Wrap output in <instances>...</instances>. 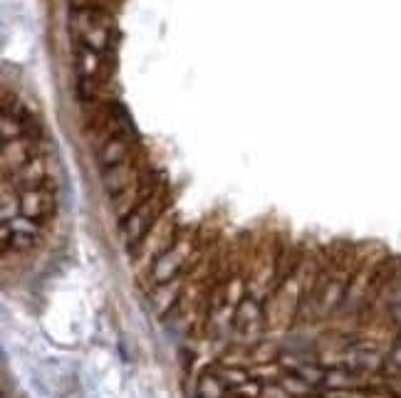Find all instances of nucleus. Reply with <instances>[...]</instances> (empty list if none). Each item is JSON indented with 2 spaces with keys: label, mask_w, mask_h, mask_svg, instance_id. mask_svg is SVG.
<instances>
[{
  "label": "nucleus",
  "mask_w": 401,
  "mask_h": 398,
  "mask_svg": "<svg viewBox=\"0 0 401 398\" xmlns=\"http://www.w3.org/2000/svg\"><path fill=\"white\" fill-rule=\"evenodd\" d=\"M196 396L198 398H233L231 388L226 386V381L215 371V366H206L196 381Z\"/></svg>",
  "instance_id": "8"
},
{
  "label": "nucleus",
  "mask_w": 401,
  "mask_h": 398,
  "mask_svg": "<svg viewBox=\"0 0 401 398\" xmlns=\"http://www.w3.org/2000/svg\"><path fill=\"white\" fill-rule=\"evenodd\" d=\"M40 228L42 225L33 223L25 215H15L10 220H3V255L10 253V245L18 253L30 250L37 242V237H40Z\"/></svg>",
  "instance_id": "7"
},
{
  "label": "nucleus",
  "mask_w": 401,
  "mask_h": 398,
  "mask_svg": "<svg viewBox=\"0 0 401 398\" xmlns=\"http://www.w3.org/2000/svg\"><path fill=\"white\" fill-rule=\"evenodd\" d=\"M18 196H20V201H18L20 215H25V218H30L37 225H45L47 220H53V215H55L53 183L40 186V188H33V190H23Z\"/></svg>",
  "instance_id": "6"
},
{
  "label": "nucleus",
  "mask_w": 401,
  "mask_h": 398,
  "mask_svg": "<svg viewBox=\"0 0 401 398\" xmlns=\"http://www.w3.org/2000/svg\"><path fill=\"white\" fill-rule=\"evenodd\" d=\"M171 206H174V201H171V190H169V183H166L159 193H154L152 198H146L139 208H134L127 218L119 220V233H122V240L124 245H127L129 255L139 248V242L149 235V230H152L154 225L169 213Z\"/></svg>",
  "instance_id": "1"
},
{
  "label": "nucleus",
  "mask_w": 401,
  "mask_h": 398,
  "mask_svg": "<svg viewBox=\"0 0 401 398\" xmlns=\"http://www.w3.org/2000/svg\"><path fill=\"white\" fill-rule=\"evenodd\" d=\"M141 144H139V136L136 132H124V134H116V136L107 138L105 144L97 146V163L102 171L107 168H114V166H122V163L132 161L134 156L141 154Z\"/></svg>",
  "instance_id": "4"
},
{
  "label": "nucleus",
  "mask_w": 401,
  "mask_h": 398,
  "mask_svg": "<svg viewBox=\"0 0 401 398\" xmlns=\"http://www.w3.org/2000/svg\"><path fill=\"white\" fill-rule=\"evenodd\" d=\"M149 168H154L152 161H149L146 151H141L139 156H134L132 161L122 163V166H114V168H107V171H102V181H105L107 196L114 198L116 193H122V190L129 188L134 181L141 179V176H144Z\"/></svg>",
  "instance_id": "5"
},
{
  "label": "nucleus",
  "mask_w": 401,
  "mask_h": 398,
  "mask_svg": "<svg viewBox=\"0 0 401 398\" xmlns=\"http://www.w3.org/2000/svg\"><path fill=\"white\" fill-rule=\"evenodd\" d=\"M163 186H166V181H163L161 173L154 171V168H149L141 179H136L132 186H129V188H124L122 193H116V196L112 198V206H114L116 218L124 220L129 213H132L134 208H139L146 198H152L154 193H159Z\"/></svg>",
  "instance_id": "3"
},
{
  "label": "nucleus",
  "mask_w": 401,
  "mask_h": 398,
  "mask_svg": "<svg viewBox=\"0 0 401 398\" xmlns=\"http://www.w3.org/2000/svg\"><path fill=\"white\" fill-rule=\"evenodd\" d=\"M389 363H391V366H394L396 371H401V341H396V344L391 346Z\"/></svg>",
  "instance_id": "9"
},
{
  "label": "nucleus",
  "mask_w": 401,
  "mask_h": 398,
  "mask_svg": "<svg viewBox=\"0 0 401 398\" xmlns=\"http://www.w3.org/2000/svg\"><path fill=\"white\" fill-rule=\"evenodd\" d=\"M70 30L77 42H84L102 55H112L116 40L114 17L107 10H70Z\"/></svg>",
  "instance_id": "2"
}]
</instances>
